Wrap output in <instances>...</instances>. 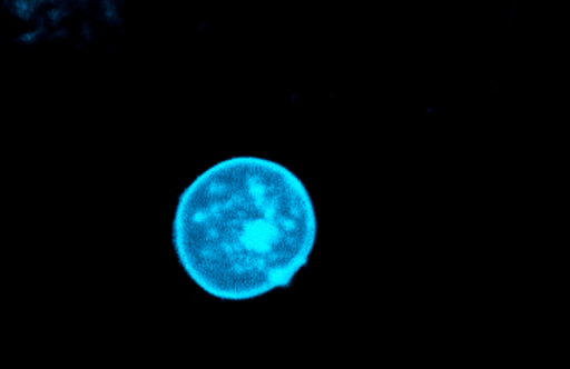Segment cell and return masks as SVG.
<instances>
[{
	"label": "cell",
	"instance_id": "6da1fadb",
	"mask_svg": "<svg viewBox=\"0 0 570 369\" xmlns=\"http://www.w3.org/2000/svg\"><path fill=\"white\" fill-rule=\"evenodd\" d=\"M317 235V211L302 178L257 156L224 159L197 174L173 222L186 277L223 302H248L294 283Z\"/></svg>",
	"mask_w": 570,
	"mask_h": 369
}]
</instances>
